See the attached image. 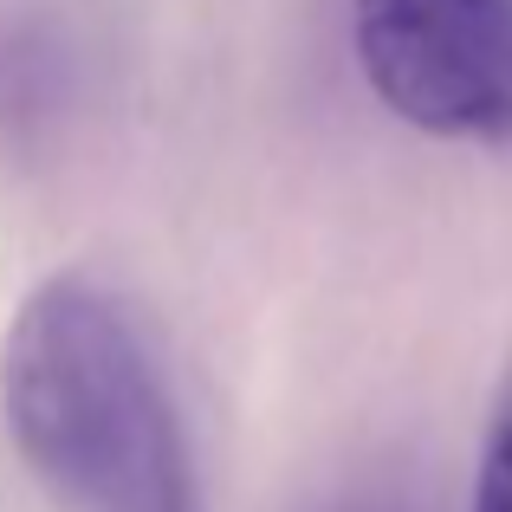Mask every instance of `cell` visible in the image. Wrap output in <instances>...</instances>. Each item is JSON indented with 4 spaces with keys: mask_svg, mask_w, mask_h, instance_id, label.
<instances>
[{
    "mask_svg": "<svg viewBox=\"0 0 512 512\" xmlns=\"http://www.w3.org/2000/svg\"><path fill=\"white\" fill-rule=\"evenodd\" d=\"M318 512H415L402 500L396 487H357V493H338V500H325Z\"/></svg>",
    "mask_w": 512,
    "mask_h": 512,
    "instance_id": "277c9868",
    "label": "cell"
},
{
    "mask_svg": "<svg viewBox=\"0 0 512 512\" xmlns=\"http://www.w3.org/2000/svg\"><path fill=\"white\" fill-rule=\"evenodd\" d=\"M357 72L441 143H512V0H350Z\"/></svg>",
    "mask_w": 512,
    "mask_h": 512,
    "instance_id": "7a4b0ae2",
    "label": "cell"
},
{
    "mask_svg": "<svg viewBox=\"0 0 512 512\" xmlns=\"http://www.w3.org/2000/svg\"><path fill=\"white\" fill-rule=\"evenodd\" d=\"M0 422L59 512H201L188 428L130 305L52 273L0 338Z\"/></svg>",
    "mask_w": 512,
    "mask_h": 512,
    "instance_id": "6da1fadb",
    "label": "cell"
},
{
    "mask_svg": "<svg viewBox=\"0 0 512 512\" xmlns=\"http://www.w3.org/2000/svg\"><path fill=\"white\" fill-rule=\"evenodd\" d=\"M474 512H512V383L487 422V448H480V474H474Z\"/></svg>",
    "mask_w": 512,
    "mask_h": 512,
    "instance_id": "3957f363",
    "label": "cell"
}]
</instances>
